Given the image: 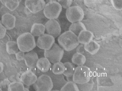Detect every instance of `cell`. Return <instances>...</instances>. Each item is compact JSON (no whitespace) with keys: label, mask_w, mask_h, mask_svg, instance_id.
I'll return each instance as SVG.
<instances>
[{"label":"cell","mask_w":122,"mask_h":91,"mask_svg":"<svg viewBox=\"0 0 122 91\" xmlns=\"http://www.w3.org/2000/svg\"><path fill=\"white\" fill-rule=\"evenodd\" d=\"M60 46L64 50L70 51L79 45L78 36L72 32L68 31L61 34L58 39Z\"/></svg>","instance_id":"cell-1"},{"label":"cell","mask_w":122,"mask_h":91,"mask_svg":"<svg viewBox=\"0 0 122 91\" xmlns=\"http://www.w3.org/2000/svg\"><path fill=\"white\" fill-rule=\"evenodd\" d=\"M16 42L19 50L24 52L33 50L36 46L34 36L28 32L20 35L17 38Z\"/></svg>","instance_id":"cell-2"},{"label":"cell","mask_w":122,"mask_h":91,"mask_svg":"<svg viewBox=\"0 0 122 91\" xmlns=\"http://www.w3.org/2000/svg\"><path fill=\"white\" fill-rule=\"evenodd\" d=\"M92 72L88 67L83 65L76 68L72 76L73 81L81 84L88 82L91 79Z\"/></svg>","instance_id":"cell-3"},{"label":"cell","mask_w":122,"mask_h":91,"mask_svg":"<svg viewBox=\"0 0 122 91\" xmlns=\"http://www.w3.org/2000/svg\"><path fill=\"white\" fill-rule=\"evenodd\" d=\"M64 50L59 46L54 43L51 48L44 50V55L52 63L60 61L64 54Z\"/></svg>","instance_id":"cell-4"},{"label":"cell","mask_w":122,"mask_h":91,"mask_svg":"<svg viewBox=\"0 0 122 91\" xmlns=\"http://www.w3.org/2000/svg\"><path fill=\"white\" fill-rule=\"evenodd\" d=\"M43 13L45 16L50 19L57 18L62 10V7L58 2L50 1L45 5Z\"/></svg>","instance_id":"cell-5"},{"label":"cell","mask_w":122,"mask_h":91,"mask_svg":"<svg viewBox=\"0 0 122 91\" xmlns=\"http://www.w3.org/2000/svg\"><path fill=\"white\" fill-rule=\"evenodd\" d=\"M33 86L36 91H49L52 89L53 85L50 77L47 75L42 74L37 77Z\"/></svg>","instance_id":"cell-6"},{"label":"cell","mask_w":122,"mask_h":91,"mask_svg":"<svg viewBox=\"0 0 122 91\" xmlns=\"http://www.w3.org/2000/svg\"><path fill=\"white\" fill-rule=\"evenodd\" d=\"M66 14L67 19L72 23L82 20L84 15L82 9L78 6L69 7L66 10Z\"/></svg>","instance_id":"cell-7"},{"label":"cell","mask_w":122,"mask_h":91,"mask_svg":"<svg viewBox=\"0 0 122 91\" xmlns=\"http://www.w3.org/2000/svg\"><path fill=\"white\" fill-rule=\"evenodd\" d=\"M41 73L42 74H46L50 77L53 85L51 91H60L62 87L67 82L65 79L63 74L57 75L53 73L52 71L51 67L46 72Z\"/></svg>","instance_id":"cell-8"},{"label":"cell","mask_w":122,"mask_h":91,"mask_svg":"<svg viewBox=\"0 0 122 91\" xmlns=\"http://www.w3.org/2000/svg\"><path fill=\"white\" fill-rule=\"evenodd\" d=\"M55 42V38L48 34H44L39 36L36 45L40 49L44 50L50 49Z\"/></svg>","instance_id":"cell-9"},{"label":"cell","mask_w":122,"mask_h":91,"mask_svg":"<svg viewBox=\"0 0 122 91\" xmlns=\"http://www.w3.org/2000/svg\"><path fill=\"white\" fill-rule=\"evenodd\" d=\"M45 26L46 32L55 38L60 34L61 28L58 22L54 19H50L45 23Z\"/></svg>","instance_id":"cell-10"},{"label":"cell","mask_w":122,"mask_h":91,"mask_svg":"<svg viewBox=\"0 0 122 91\" xmlns=\"http://www.w3.org/2000/svg\"><path fill=\"white\" fill-rule=\"evenodd\" d=\"M25 5L31 13L35 14L42 10L46 3L44 0H26Z\"/></svg>","instance_id":"cell-11"},{"label":"cell","mask_w":122,"mask_h":91,"mask_svg":"<svg viewBox=\"0 0 122 91\" xmlns=\"http://www.w3.org/2000/svg\"><path fill=\"white\" fill-rule=\"evenodd\" d=\"M37 78L36 75L32 77H29L26 75L25 71H21L17 74L16 78L17 81L21 82L25 85L29 86L36 82Z\"/></svg>","instance_id":"cell-12"},{"label":"cell","mask_w":122,"mask_h":91,"mask_svg":"<svg viewBox=\"0 0 122 91\" xmlns=\"http://www.w3.org/2000/svg\"><path fill=\"white\" fill-rule=\"evenodd\" d=\"M16 20L14 16L10 13H6L2 16L1 21L7 30H10L15 27Z\"/></svg>","instance_id":"cell-13"},{"label":"cell","mask_w":122,"mask_h":91,"mask_svg":"<svg viewBox=\"0 0 122 91\" xmlns=\"http://www.w3.org/2000/svg\"><path fill=\"white\" fill-rule=\"evenodd\" d=\"M39 59L37 54L33 50L25 54L24 60L26 66L30 68L36 67Z\"/></svg>","instance_id":"cell-14"},{"label":"cell","mask_w":122,"mask_h":91,"mask_svg":"<svg viewBox=\"0 0 122 91\" xmlns=\"http://www.w3.org/2000/svg\"><path fill=\"white\" fill-rule=\"evenodd\" d=\"M51 64L46 58L43 57L39 59L36 65V67L42 73L47 72L51 68Z\"/></svg>","instance_id":"cell-15"},{"label":"cell","mask_w":122,"mask_h":91,"mask_svg":"<svg viewBox=\"0 0 122 91\" xmlns=\"http://www.w3.org/2000/svg\"><path fill=\"white\" fill-rule=\"evenodd\" d=\"M93 35L90 31L84 30L81 31L78 36V39L79 43L85 45L92 40Z\"/></svg>","instance_id":"cell-16"},{"label":"cell","mask_w":122,"mask_h":91,"mask_svg":"<svg viewBox=\"0 0 122 91\" xmlns=\"http://www.w3.org/2000/svg\"><path fill=\"white\" fill-rule=\"evenodd\" d=\"M84 48L86 51L93 55L98 52L100 49V46L97 42L92 40L84 45Z\"/></svg>","instance_id":"cell-17"},{"label":"cell","mask_w":122,"mask_h":91,"mask_svg":"<svg viewBox=\"0 0 122 91\" xmlns=\"http://www.w3.org/2000/svg\"><path fill=\"white\" fill-rule=\"evenodd\" d=\"M45 28L43 24L35 23L32 25L30 30V33L34 36H39L44 34Z\"/></svg>","instance_id":"cell-18"},{"label":"cell","mask_w":122,"mask_h":91,"mask_svg":"<svg viewBox=\"0 0 122 91\" xmlns=\"http://www.w3.org/2000/svg\"><path fill=\"white\" fill-rule=\"evenodd\" d=\"M21 0H0L2 4L11 11L18 7Z\"/></svg>","instance_id":"cell-19"},{"label":"cell","mask_w":122,"mask_h":91,"mask_svg":"<svg viewBox=\"0 0 122 91\" xmlns=\"http://www.w3.org/2000/svg\"><path fill=\"white\" fill-rule=\"evenodd\" d=\"M86 30V28L84 24L80 22L72 23L69 28V31L77 36L81 31Z\"/></svg>","instance_id":"cell-20"},{"label":"cell","mask_w":122,"mask_h":91,"mask_svg":"<svg viewBox=\"0 0 122 91\" xmlns=\"http://www.w3.org/2000/svg\"><path fill=\"white\" fill-rule=\"evenodd\" d=\"M71 60L73 64L80 66L83 65L85 64L86 58L83 54L76 52L73 55Z\"/></svg>","instance_id":"cell-21"},{"label":"cell","mask_w":122,"mask_h":91,"mask_svg":"<svg viewBox=\"0 0 122 91\" xmlns=\"http://www.w3.org/2000/svg\"><path fill=\"white\" fill-rule=\"evenodd\" d=\"M51 68L53 73L56 74H63L65 70V67L64 63L59 61L51 65Z\"/></svg>","instance_id":"cell-22"},{"label":"cell","mask_w":122,"mask_h":91,"mask_svg":"<svg viewBox=\"0 0 122 91\" xmlns=\"http://www.w3.org/2000/svg\"><path fill=\"white\" fill-rule=\"evenodd\" d=\"M65 70L63 74L66 77L73 76L76 68L75 66L72 63L69 62L64 63Z\"/></svg>","instance_id":"cell-23"},{"label":"cell","mask_w":122,"mask_h":91,"mask_svg":"<svg viewBox=\"0 0 122 91\" xmlns=\"http://www.w3.org/2000/svg\"><path fill=\"white\" fill-rule=\"evenodd\" d=\"M6 50L7 53L10 55L15 54L19 50L17 43L15 41H9L6 43Z\"/></svg>","instance_id":"cell-24"},{"label":"cell","mask_w":122,"mask_h":91,"mask_svg":"<svg viewBox=\"0 0 122 91\" xmlns=\"http://www.w3.org/2000/svg\"><path fill=\"white\" fill-rule=\"evenodd\" d=\"M23 84L21 82L15 81L10 82L7 88V91H24Z\"/></svg>","instance_id":"cell-25"},{"label":"cell","mask_w":122,"mask_h":91,"mask_svg":"<svg viewBox=\"0 0 122 91\" xmlns=\"http://www.w3.org/2000/svg\"><path fill=\"white\" fill-rule=\"evenodd\" d=\"M60 91H79V90L76 83L73 81H67Z\"/></svg>","instance_id":"cell-26"},{"label":"cell","mask_w":122,"mask_h":91,"mask_svg":"<svg viewBox=\"0 0 122 91\" xmlns=\"http://www.w3.org/2000/svg\"><path fill=\"white\" fill-rule=\"evenodd\" d=\"M76 84L79 91H89L92 89L94 82L91 79L89 81L86 83L81 84Z\"/></svg>","instance_id":"cell-27"},{"label":"cell","mask_w":122,"mask_h":91,"mask_svg":"<svg viewBox=\"0 0 122 91\" xmlns=\"http://www.w3.org/2000/svg\"><path fill=\"white\" fill-rule=\"evenodd\" d=\"M113 7L116 9L121 10L122 9V0H111Z\"/></svg>","instance_id":"cell-28"},{"label":"cell","mask_w":122,"mask_h":91,"mask_svg":"<svg viewBox=\"0 0 122 91\" xmlns=\"http://www.w3.org/2000/svg\"><path fill=\"white\" fill-rule=\"evenodd\" d=\"M58 2L64 8L67 9L72 4V0H58Z\"/></svg>","instance_id":"cell-29"},{"label":"cell","mask_w":122,"mask_h":91,"mask_svg":"<svg viewBox=\"0 0 122 91\" xmlns=\"http://www.w3.org/2000/svg\"><path fill=\"white\" fill-rule=\"evenodd\" d=\"M10 83L9 80L7 79L1 80L0 81V87L2 90L6 88H8Z\"/></svg>","instance_id":"cell-30"},{"label":"cell","mask_w":122,"mask_h":91,"mask_svg":"<svg viewBox=\"0 0 122 91\" xmlns=\"http://www.w3.org/2000/svg\"><path fill=\"white\" fill-rule=\"evenodd\" d=\"M6 30L0 21V39L3 38L5 36Z\"/></svg>","instance_id":"cell-31"},{"label":"cell","mask_w":122,"mask_h":91,"mask_svg":"<svg viewBox=\"0 0 122 91\" xmlns=\"http://www.w3.org/2000/svg\"><path fill=\"white\" fill-rule=\"evenodd\" d=\"M15 55L17 60L21 61L24 59L25 54L24 52L20 51H18L15 54Z\"/></svg>","instance_id":"cell-32"},{"label":"cell","mask_w":122,"mask_h":91,"mask_svg":"<svg viewBox=\"0 0 122 91\" xmlns=\"http://www.w3.org/2000/svg\"><path fill=\"white\" fill-rule=\"evenodd\" d=\"M76 49V52L81 54L84 53L86 51L84 48V45L82 44L78 45Z\"/></svg>","instance_id":"cell-33"},{"label":"cell","mask_w":122,"mask_h":91,"mask_svg":"<svg viewBox=\"0 0 122 91\" xmlns=\"http://www.w3.org/2000/svg\"><path fill=\"white\" fill-rule=\"evenodd\" d=\"M24 11L25 13L27 14H29L31 13L29 10L25 7L24 8Z\"/></svg>","instance_id":"cell-34"},{"label":"cell","mask_w":122,"mask_h":91,"mask_svg":"<svg viewBox=\"0 0 122 91\" xmlns=\"http://www.w3.org/2000/svg\"><path fill=\"white\" fill-rule=\"evenodd\" d=\"M4 67L3 64L2 62H0V73H1L3 71Z\"/></svg>","instance_id":"cell-35"},{"label":"cell","mask_w":122,"mask_h":91,"mask_svg":"<svg viewBox=\"0 0 122 91\" xmlns=\"http://www.w3.org/2000/svg\"><path fill=\"white\" fill-rule=\"evenodd\" d=\"M66 77L68 82L73 81L72 76L71 77Z\"/></svg>","instance_id":"cell-36"},{"label":"cell","mask_w":122,"mask_h":91,"mask_svg":"<svg viewBox=\"0 0 122 91\" xmlns=\"http://www.w3.org/2000/svg\"><path fill=\"white\" fill-rule=\"evenodd\" d=\"M24 91H29V90L27 88L24 87Z\"/></svg>","instance_id":"cell-37"},{"label":"cell","mask_w":122,"mask_h":91,"mask_svg":"<svg viewBox=\"0 0 122 91\" xmlns=\"http://www.w3.org/2000/svg\"><path fill=\"white\" fill-rule=\"evenodd\" d=\"M2 91V90L1 89L0 87V91Z\"/></svg>","instance_id":"cell-38"},{"label":"cell","mask_w":122,"mask_h":91,"mask_svg":"<svg viewBox=\"0 0 122 91\" xmlns=\"http://www.w3.org/2000/svg\"><path fill=\"white\" fill-rule=\"evenodd\" d=\"M50 0V1H52V0Z\"/></svg>","instance_id":"cell-39"}]
</instances>
